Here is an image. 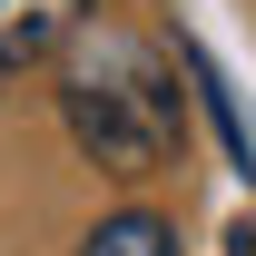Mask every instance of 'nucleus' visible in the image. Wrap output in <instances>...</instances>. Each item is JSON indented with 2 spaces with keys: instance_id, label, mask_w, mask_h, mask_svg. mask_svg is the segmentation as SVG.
Here are the masks:
<instances>
[{
  "instance_id": "1",
  "label": "nucleus",
  "mask_w": 256,
  "mask_h": 256,
  "mask_svg": "<svg viewBox=\"0 0 256 256\" xmlns=\"http://www.w3.org/2000/svg\"><path fill=\"white\" fill-rule=\"evenodd\" d=\"M60 60H69L60 69V118H69V138H79L108 178H158L168 148H178V128H188L178 60H168L158 40H138V30H108V20H89Z\"/></svg>"
},
{
  "instance_id": "2",
  "label": "nucleus",
  "mask_w": 256,
  "mask_h": 256,
  "mask_svg": "<svg viewBox=\"0 0 256 256\" xmlns=\"http://www.w3.org/2000/svg\"><path fill=\"white\" fill-rule=\"evenodd\" d=\"M89 20H98V0H0V69L60 60Z\"/></svg>"
},
{
  "instance_id": "3",
  "label": "nucleus",
  "mask_w": 256,
  "mask_h": 256,
  "mask_svg": "<svg viewBox=\"0 0 256 256\" xmlns=\"http://www.w3.org/2000/svg\"><path fill=\"white\" fill-rule=\"evenodd\" d=\"M79 256H178V226L148 217V207H118V217H98L79 236Z\"/></svg>"
},
{
  "instance_id": "4",
  "label": "nucleus",
  "mask_w": 256,
  "mask_h": 256,
  "mask_svg": "<svg viewBox=\"0 0 256 256\" xmlns=\"http://www.w3.org/2000/svg\"><path fill=\"white\" fill-rule=\"evenodd\" d=\"M226 246H236V256H256V226H236V236H226Z\"/></svg>"
},
{
  "instance_id": "5",
  "label": "nucleus",
  "mask_w": 256,
  "mask_h": 256,
  "mask_svg": "<svg viewBox=\"0 0 256 256\" xmlns=\"http://www.w3.org/2000/svg\"><path fill=\"white\" fill-rule=\"evenodd\" d=\"M0 89H10V69H0Z\"/></svg>"
}]
</instances>
